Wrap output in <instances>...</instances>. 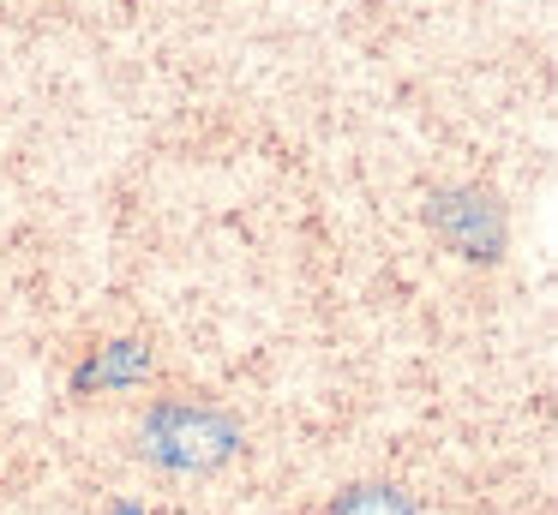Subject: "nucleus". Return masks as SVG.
<instances>
[{
	"label": "nucleus",
	"mask_w": 558,
	"mask_h": 515,
	"mask_svg": "<svg viewBox=\"0 0 558 515\" xmlns=\"http://www.w3.org/2000/svg\"><path fill=\"white\" fill-rule=\"evenodd\" d=\"M426 222H433L438 240H445L450 252H462V258H498V252H505V210H498V198L481 186L433 192Z\"/></svg>",
	"instance_id": "obj_2"
},
{
	"label": "nucleus",
	"mask_w": 558,
	"mask_h": 515,
	"mask_svg": "<svg viewBox=\"0 0 558 515\" xmlns=\"http://www.w3.org/2000/svg\"><path fill=\"white\" fill-rule=\"evenodd\" d=\"M325 515H426V510L402 486H349L337 491V503Z\"/></svg>",
	"instance_id": "obj_4"
},
{
	"label": "nucleus",
	"mask_w": 558,
	"mask_h": 515,
	"mask_svg": "<svg viewBox=\"0 0 558 515\" xmlns=\"http://www.w3.org/2000/svg\"><path fill=\"white\" fill-rule=\"evenodd\" d=\"M138 450L169 474H210L241 450V426L205 402H157L138 426Z\"/></svg>",
	"instance_id": "obj_1"
},
{
	"label": "nucleus",
	"mask_w": 558,
	"mask_h": 515,
	"mask_svg": "<svg viewBox=\"0 0 558 515\" xmlns=\"http://www.w3.org/2000/svg\"><path fill=\"white\" fill-rule=\"evenodd\" d=\"M150 371V347H138V342H114V347H102L97 359H90L85 371H78V390H114V383H138Z\"/></svg>",
	"instance_id": "obj_3"
}]
</instances>
